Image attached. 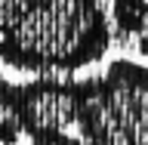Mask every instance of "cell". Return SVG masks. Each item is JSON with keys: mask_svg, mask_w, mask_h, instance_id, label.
<instances>
[{"mask_svg": "<svg viewBox=\"0 0 148 145\" xmlns=\"http://www.w3.org/2000/svg\"><path fill=\"white\" fill-rule=\"evenodd\" d=\"M31 145H90V142L80 139L77 133H53V136H37V139H31Z\"/></svg>", "mask_w": 148, "mask_h": 145, "instance_id": "cell-7", "label": "cell"}, {"mask_svg": "<svg viewBox=\"0 0 148 145\" xmlns=\"http://www.w3.org/2000/svg\"><path fill=\"white\" fill-rule=\"evenodd\" d=\"M22 6H25V0H0V37L6 34L9 25L18 19Z\"/></svg>", "mask_w": 148, "mask_h": 145, "instance_id": "cell-6", "label": "cell"}, {"mask_svg": "<svg viewBox=\"0 0 148 145\" xmlns=\"http://www.w3.org/2000/svg\"><path fill=\"white\" fill-rule=\"evenodd\" d=\"M77 136L90 145H148V65L114 59L83 77Z\"/></svg>", "mask_w": 148, "mask_h": 145, "instance_id": "cell-2", "label": "cell"}, {"mask_svg": "<svg viewBox=\"0 0 148 145\" xmlns=\"http://www.w3.org/2000/svg\"><path fill=\"white\" fill-rule=\"evenodd\" d=\"M136 49H139V53H142V56L148 59V25L142 28V34H139V40H136Z\"/></svg>", "mask_w": 148, "mask_h": 145, "instance_id": "cell-8", "label": "cell"}, {"mask_svg": "<svg viewBox=\"0 0 148 145\" xmlns=\"http://www.w3.org/2000/svg\"><path fill=\"white\" fill-rule=\"evenodd\" d=\"M18 120L22 136L77 133L80 120V80L74 77H34L18 83Z\"/></svg>", "mask_w": 148, "mask_h": 145, "instance_id": "cell-3", "label": "cell"}, {"mask_svg": "<svg viewBox=\"0 0 148 145\" xmlns=\"http://www.w3.org/2000/svg\"><path fill=\"white\" fill-rule=\"evenodd\" d=\"M22 139L18 120V83L0 74V145H16Z\"/></svg>", "mask_w": 148, "mask_h": 145, "instance_id": "cell-4", "label": "cell"}, {"mask_svg": "<svg viewBox=\"0 0 148 145\" xmlns=\"http://www.w3.org/2000/svg\"><path fill=\"white\" fill-rule=\"evenodd\" d=\"M111 22L120 34H142L148 25V0H111Z\"/></svg>", "mask_w": 148, "mask_h": 145, "instance_id": "cell-5", "label": "cell"}, {"mask_svg": "<svg viewBox=\"0 0 148 145\" xmlns=\"http://www.w3.org/2000/svg\"><path fill=\"white\" fill-rule=\"evenodd\" d=\"M111 25L99 0H25L18 19L0 37V62L46 74H74L102 59Z\"/></svg>", "mask_w": 148, "mask_h": 145, "instance_id": "cell-1", "label": "cell"}]
</instances>
